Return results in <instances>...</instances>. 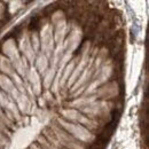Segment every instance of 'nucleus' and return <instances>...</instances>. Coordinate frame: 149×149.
I'll return each mask as SVG.
<instances>
[{"label": "nucleus", "mask_w": 149, "mask_h": 149, "mask_svg": "<svg viewBox=\"0 0 149 149\" xmlns=\"http://www.w3.org/2000/svg\"><path fill=\"white\" fill-rule=\"evenodd\" d=\"M38 21H39L38 17H35V19H31V23H30V25H29V29H30V30L36 29V26L38 25Z\"/></svg>", "instance_id": "f257e3e1"}]
</instances>
